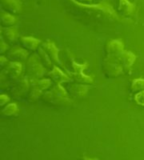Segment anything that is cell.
<instances>
[{
  "instance_id": "obj_1",
  "label": "cell",
  "mask_w": 144,
  "mask_h": 160,
  "mask_svg": "<svg viewBox=\"0 0 144 160\" xmlns=\"http://www.w3.org/2000/svg\"><path fill=\"white\" fill-rule=\"evenodd\" d=\"M71 2L73 3L76 4L77 6H78L79 8H85V9H90V10H94V11H100L102 12L105 13L106 15H107L110 17H113L115 18H118L116 15V12L115 11V10L113 9L112 7L109 5L107 2H102V3L99 4H87V3H82V2H77L76 0H71Z\"/></svg>"
},
{
  "instance_id": "obj_2",
  "label": "cell",
  "mask_w": 144,
  "mask_h": 160,
  "mask_svg": "<svg viewBox=\"0 0 144 160\" xmlns=\"http://www.w3.org/2000/svg\"><path fill=\"white\" fill-rule=\"evenodd\" d=\"M72 67H73L74 72L71 73V75H73L76 81L82 82H92V78L83 75L82 73L83 70L86 69L87 67V63L78 64L72 59Z\"/></svg>"
},
{
  "instance_id": "obj_3",
  "label": "cell",
  "mask_w": 144,
  "mask_h": 160,
  "mask_svg": "<svg viewBox=\"0 0 144 160\" xmlns=\"http://www.w3.org/2000/svg\"><path fill=\"white\" fill-rule=\"evenodd\" d=\"M27 68L28 71L31 75L40 77L43 75L44 69L40 62L37 59L36 56H32L31 58H30L27 62Z\"/></svg>"
},
{
  "instance_id": "obj_4",
  "label": "cell",
  "mask_w": 144,
  "mask_h": 160,
  "mask_svg": "<svg viewBox=\"0 0 144 160\" xmlns=\"http://www.w3.org/2000/svg\"><path fill=\"white\" fill-rule=\"evenodd\" d=\"M1 4L4 10L13 14L19 13L22 9L20 0H1Z\"/></svg>"
},
{
  "instance_id": "obj_5",
  "label": "cell",
  "mask_w": 144,
  "mask_h": 160,
  "mask_svg": "<svg viewBox=\"0 0 144 160\" xmlns=\"http://www.w3.org/2000/svg\"><path fill=\"white\" fill-rule=\"evenodd\" d=\"M47 96H50V99L55 100H63V101H68L69 98H67L66 91L61 87L60 84H57V87L54 88L51 92H48Z\"/></svg>"
},
{
  "instance_id": "obj_6",
  "label": "cell",
  "mask_w": 144,
  "mask_h": 160,
  "mask_svg": "<svg viewBox=\"0 0 144 160\" xmlns=\"http://www.w3.org/2000/svg\"><path fill=\"white\" fill-rule=\"evenodd\" d=\"M107 51L111 55H119L123 52V43L119 39L112 40L108 43Z\"/></svg>"
},
{
  "instance_id": "obj_7",
  "label": "cell",
  "mask_w": 144,
  "mask_h": 160,
  "mask_svg": "<svg viewBox=\"0 0 144 160\" xmlns=\"http://www.w3.org/2000/svg\"><path fill=\"white\" fill-rule=\"evenodd\" d=\"M135 5L128 0H119L118 11L123 16H129L135 11Z\"/></svg>"
},
{
  "instance_id": "obj_8",
  "label": "cell",
  "mask_w": 144,
  "mask_h": 160,
  "mask_svg": "<svg viewBox=\"0 0 144 160\" xmlns=\"http://www.w3.org/2000/svg\"><path fill=\"white\" fill-rule=\"evenodd\" d=\"M33 90L31 95L33 96V98H37L38 95H40L42 90L47 88L51 85V81L48 79H43L41 81H34Z\"/></svg>"
},
{
  "instance_id": "obj_9",
  "label": "cell",
  "mask_w": 144,
  "mask_h": 160,
  "mask_svg": "<svg viewBox=\"0 0 144 160\" xmlns=\"http://www.w3.org/2000/svg\"><path fill=\"white\" fill-rule=\"evenodd\" d=\"M44 51L47 52L49 57H51V59H53L54 61L57 62V63H60L59 59H58V49L55 47V43L51 41H47V42L43 44Z\"/></svg>"
},
{
  "instance_id": "obj_10",
  "label": "cell",
  "mask_w": 144,
  "mask_h": 160,
  "mask_svg": "<svg viewBox=\"0 0 144 160\" xmlns=\"http://www.w3.org/2000/svg\"><path fill=\"white\" fill-rule=\"evenodd\" d=\"M135 55L133 53L130 52V51H123L119 56V61H121L125 68H129L132 66V64L135 62Z\"/></svg>"
},
{
  "instance_id": "obj_11",
  "label": "cell",
  "mask_w": 144,
  "mask_h": 160,
  "mask_svg": "<svg viewBox=\"0 0 144 160\" xmlns=\"http://www.w3.org/2000/svg\"><path fill=\"white\" fill-rule=\"evenodd\" d=\"M20 41L24 48L30 50H35L40 43L39 40L32 38V37H22L20 38Z\"/></svg>"
},
{
  "instance_id": "obj_12",
  "label": "cell",
  "mask_w": 144,
  "mask_h": 160,
  "mask_svg": "<svg viewBox=\"0 0 144 160\" xmlns=\"http://www.w3.org/2000/svg\"><path fill=\"white\" fill-rule=\"evenodd\" d=\"M51 76L52 77L54 80L58 84H60L62 82H67V81H69L70 78L66 75L62 73L60 70L58 69V68L55 67L53 69V71L51 72Z\"/></svg>"
},
{
  "instance_id": "obj_13",
  "label": "cell",
  "mask_w": 144,
  "mask_h": 160,
  "mask_svg": "<svg viewBox=\"0 0 144 160\" xmlns=\"http://www.w3.org/2000/svg\"><path fill=\"white\" fill-rule=\"evenodd\" d=\"M9 75L11 76L17 78L19 76V75L22 72V64H20L18 62H13L9 64L7 69Z\"/></svg>"
},
{
  "instance_id": "obj_14",
  "label": "cell",
  "mask_w": 144,
  "mask_h": 160,
  "mask_svg": "<svg viewBox=\"0 0 144 160\" xmlns=\"http://www.w3.org/2000/svg\"><path fill=\"white\" fill-rule=\"evenodd\" d=\"M28 53L27 51H25L24 49L21 48H16V49H13L10 52L9 56L12 60H20L25 59L27 57Z\"/></svg>"
},
{
  "instance_id": "obj_15",
  "label": "cell",
  "mask_w": 144,
  "mask_h": 160,
  "mask_svg": "<svg viewBox=\"0 0 144 160\" xmlns=\"http://www.w3.org/2000/svg\"><path fill=\"white\" fill-rule=\"evenodd\" d=\"M15 21L16 18L8 13H5L1 16V23L4 27H11L15 24Z\"/></svg>"
},
{
  "instance_id": "obj_16",
  "label": "cell",
  "mask_w": 144,
  "mask_h": 160,
  "mask_svg": "<svg viewBox=\"0 0 144 160\" xmlns=\"http://www.w3.org/2000/svg\"><path fill=\"white\" fill-rule=\"evenodd\" d=\"M5 35L10 42L15 41L16 38L18 37V31H17L16 28H7L5 31Z\"/></svg>"
},
{
  "instance_id": "obj_17",
  "label": "cell",
  "mask_w": 144,
  "mask_h": 160,
  "mask_svg": "<svg viewBox=\"0 0 144 160\" xmlns=\"http://www.w3.org/2000/svg\"><path fill=\"white\" fill-rule=\"evenodd\" d=\"M18 111V108H17V105L15 103H11L9 104L8 106H7L5 108L3 109L2 112L5 115H15V113Z\"/></svg>"
},
{
  "instance_id": "obj_18",
  "label": "cell",
  "mask_w": 144,
  "mask_h": 160,
  "mask_svg": "<svg viewBox=\"0 0 144 160\" xmlns=\"http://www.w3.org/2000/svg\"><path fill=\"white\" fill-rule=\"evenodd\" d=\"M132 88L135 91L144 90V79H135L132 82Z\"/></svg>"
},
{
  "instance_id": "obj_19",
  "label": "cell",
  "mask_w": 144,
  "mask_h": 160,
  "mask_svg": "<svg viewBox=\"0 0 144 160\" xmlns=\"http://www.w3.org/2000/svg\"><path fill=\"white\" fill-rule=\"evenodd\" d=\"M75 93L78 95H84L87 92V87L85 86H75Z\"/></svg>"
},
{
  "instance_id": "obj_20",
  "label": "cell",
  "mask_w": 144,
  "mask_h": 160,
  "mask_svg": "<svg viewBox=\"0 0 144 160\" xmlns=\"http://www.w3.org/2000/svg\"><path fill=\"white\" fill-rule=\"evenodd\" d=\"M135 100H136V102L138 104L144 106V91L138 93L135 95Z\"/></svg>"
},
{
  "instance_id": "obj_21",
  "label": "cell",
  "mask_w": 144,
  "mask_h": 160,
  "mask_svg": "<svg viewBox=\"0 0 144 160\" xmlns=\"http://www.w3.org/2000/svg\"><path fill=\"white\" fill-rule=\"evenodd\" d=\"M0 98H1V102H0L1 106H3L4 104L6 103V102L9 101V97H8L7 95H1V96H0Z\"/></svg>"
},
{
  "instance_id": "obj_22",
  "label": "cell",
  "mask_w": 144,
  "mask_h": 160,
  "mask_svg": "<svg viewBox=\"0 0 144 160\" xmlns=\"http://www.w3.org/2000/svg\"><path fill=\"white\" fill-rule=\"evenodd\" d=\"M7 45L3 41H1V53H3L7 49Z\"/></svg>"
},
{
  "instance_id": "obj_23",
  "label": "cell",
  "mask_w": 144,
  "mask_h": 160,
  "mask_svg": "<svg viewBox=\"0 0 144 160\" xmlns=\"http://www.w3.org/2000/svg\"><path fill=\"white\" fill-rule=\"evenodd\" d=\"M84 160H98L97 158H88L87 157H84Z\"/></svg>"
},
{
  "instance_id": "obj_24",
  "label": "cell",
  "mask_w": 144,
  "mask_h": 160,
  "mask_svg": "<svg viewBox=\"0 0 144 160\" xmlns=\"http://www.w3.org/2000/svg\"><path fill=\"white\" fill-rule=\"evenodd\" d=\"M81 2H91L92 0H80Z\"/></svg>"
}]
</instances>
